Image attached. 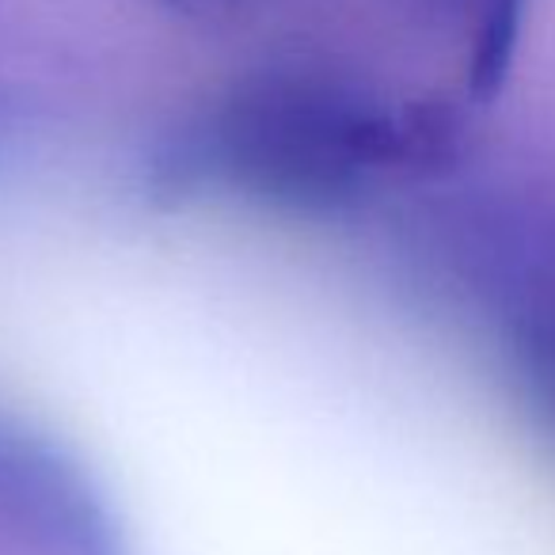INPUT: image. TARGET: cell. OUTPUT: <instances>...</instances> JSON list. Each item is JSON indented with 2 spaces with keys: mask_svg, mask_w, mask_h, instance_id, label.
<instances>
[{
  "mask_svg": "<svg viewBox=\"0 0 555 555\" xmlns=\"http://www.w3.org/2000/svg\"><path fill=\"white\" fill-rule=\"evenodd\" d=\"M0 529L39 555H118L111 509L77 461L0 423Z\"/></svg>",
  "mask_w": 555,
  "mask_h": 555,
  "instance_id": "obj_1",
  "label": "cell"
}]
</instances>
